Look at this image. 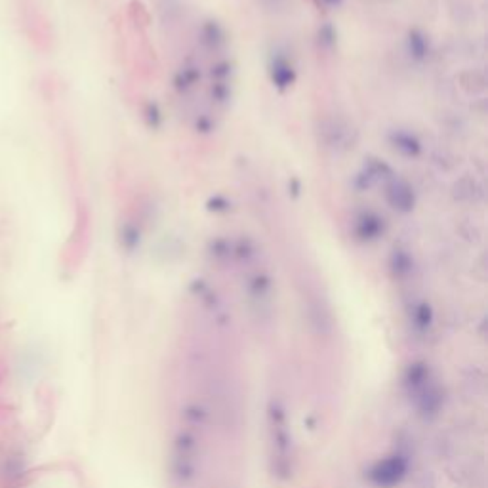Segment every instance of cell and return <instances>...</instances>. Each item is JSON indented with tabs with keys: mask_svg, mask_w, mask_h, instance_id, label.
Returning <instances> with one entry per match:
<instances>
[{
	"mask_svg": "<svg viewBox=\"0 0 488 488\" xmlns=\"http://www.w3.org/2000/svg\"><path fill=\"white\" fill-rule=\"evenodd\" d=\"M429 381H431V376H429V368L425 364L414 363L408 366V370H406V387H408L410 397H414L423 386H428Z\"/></svg>",
	"mask_w": 488,
	"mask_h": 488,
	"instance_id": "cell-3",
	"label": "cell"
},
{
	"mask_svg": "<svg viewBox=\"0 0 488 488\" xmlns=\"http://www.w3.org/2000/svg\"><path fill=\"white\" fill-rule=\"evenodd\" d=\"M406 471H408V462L403 456H389L378 462L368 471V479L376 487L393 488L405 479Z\"/></svg>",
	"mask_w": 488,
	"mask_h": 488,
	"instance_id": "cell-1",
	"label": "cell"
},
{
	"mask_svg": "<svg viewBox=\"0 0 488 488\" xmlns=\"http://www.w3.org/2000/svg\"><path fill=\"white\" fill-rule=\"evenodd\" d=\"M414 401H416L418 410L422 412L425 418L437 416L442 406V395L439 391V387L435 386L433 381H429L428 386H423L416 395H414Z\"/></svg>",
	"mask_w": 488,
	"mask_h": 488,
	"instance_id": "cell-2",
	"label": "cell"
}]
</instances>
